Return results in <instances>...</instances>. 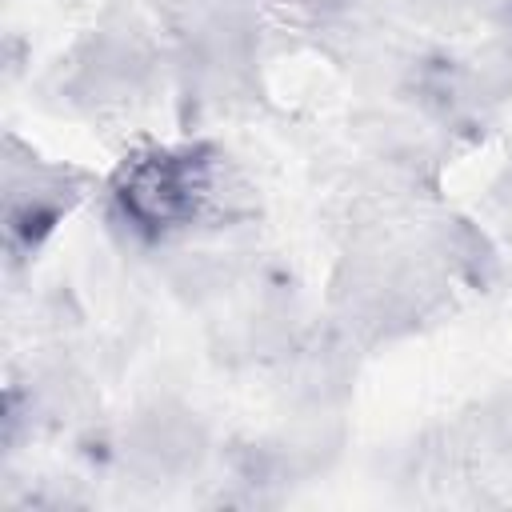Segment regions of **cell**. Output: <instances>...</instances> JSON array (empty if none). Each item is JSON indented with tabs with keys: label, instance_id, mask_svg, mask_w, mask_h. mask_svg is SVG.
Masks as SVG:
<instances>
[{
	"label": "cell",
	"instance_id": "1",
	"mask_svg": "<svg viewBox=\"0 0 512 512\" xmlns=\"http://www.w3.org/2000/svg\"><path fill=\"white\" fill-rule=\"evenodd\" d=\"M132 452L152 472L188 468L200 456V428L188 416H144L136 424V448Z\"/></svg>",
	"mask_w": 512,
	"mask_h": 512
}]
</instances>
